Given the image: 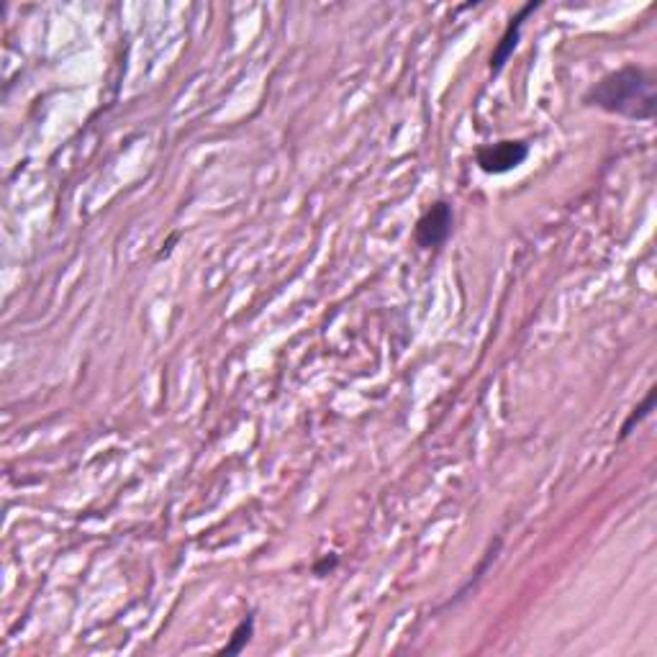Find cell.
Segmentation results:
<instances>
[{
	"mask_svg": "<svg viewBox=\"0 0 657 657\" xmlns=\"http://www.w3.org/2000/svg\"><path fill=\"white\" fill-rule=\"evenodd\" d=\"M529 157V144L521 139H506V142L486 144L475 152V162L486 175H506L524 165Z\"/></svg>",
	"mask_w": 657,
	"mask_h": 657,
	"instance_id": "2",
	"label": "cell"
},
{
	"mask_svg": "<svg viewBox=\"0 0 657 657\" xmlns=\"http://www.w3.org/2000/svg\"><path fill=\"white\" fill-rule=\"evenodd\" d=\"M655 396H657V388H650V391H647V396L642 398L640 406H634L632 414H629L627 419H624L622 429H619V442H624V439L632 437L634 429L640 427L642 421H645L647 416L652 414V409H655Z\"/></svg>",
	"mask_w": 657,
	"mask_h": 657,
	"instance_id": "5",
	"label": "cell"
},
{
	"mask_svg": "<svg viewBox=\"0 0 657 657\" xmlns=\"http://www.w3.org/2000/svg\"><path fill=\"white\" fill-rule=\"evenodd\" d=\"M337 565H339V557H337V555H326L324 560H319V563L314 565V573L321 578V575L332 573V570L337 568Z\"/></svg>",
	"mask_w": 657,
	"mask_h": 657,
	"instance_id": "7",
	"label": "cell"
},
{
	"mask_svg": "<svg viewBox=\"0 0 657 657\" xmlns=\"http://www.w3.org/2000/svg\"><path fill=\"white\" fill-rule=\"evenodd\" d=\"M452 224H455V214L447 201H434L432 206L424 211L419 221H416L414 239L419 247L437 249L442 247L452 234Z\"/></svg>",
	"mask_w": 657,
	"mask_h": 657,
	"instance_id": "3",
	"label": "cell"
},
{
	"mask_svg": "<svg viewBox=\"0 0 657 657\" xmlns=\"http://www.w3.org/2000/svg\"><path fill=\"white\" fill-rule=\"evenodd\" d=\"M539 6H542V3H527V6H521L519 11H516V16H511L509 26H506V31L501 34V39H498L496 49H493V54H491L493 75H498V72L506 67V62L511 60V54H514V49L519 47V42H521V29H524L527 18L532 16Z\"/></svg>",
	"mask_w": 657,
	"mask_h": 657,
	"instance_id": "4",
	"label": "cell"
},
{
	"mask_svg": "<svg viewBox=\"0 0 657 657\" xmlns=\"http://www.w3.org/2000/svg\"><path fill=\"white\" fill-rule=\"evenodd\" d=\"M252 634H255V616L249 614L247 619H242V622L237 624V629L231 632L229 642H226V647H221L219 655H239V652L249 645Z\"/></svg>",
	"mask_w": 657,
	"mask_h": 657,
	"instance_id": "6",
	"label": "cell"
},
{
	"mask_svg": "<svg viewBox=\"0 0 657 657\" xmlns=\"http://www.w3.org/2000/svg\"><path fill=\"white\" fill-rule=\"evenodd\" d=\"M583 103L629 121H652L657 111L655 72L640 65L619 67L593 83Z\"/></svg>",
	"mask_w": 657,
	"mask_h": 657,
	"instance_id": "1",
	"label": "cell"
}]
</instances>
